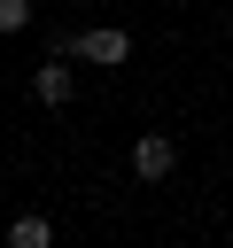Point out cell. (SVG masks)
Returning a JSON list of instances; mask_svg holds the SVG:
<instances>
[{"label": "cell", "mask_w": 233, "mask_h": 248, "mask_svg": "<svg viewBox=\"0 0 233 248\" xmlns=\"http://www.w3.org/2000/svg\"><path fill=\"white\" fill-rule=\"evenodd\" d=\"M171 170H179V140H171V132H140V140H132V178H140V186H163Z\"/></svg>", "instance_id": "3"}, {"label": "cell", "mask_w": 233, "mask_h": 248, "mask_svg": "<svg viewBox=\"0 0 233 248\" xmlns=\"http://www.w3.org/2000/svg\"><path fill=\"white\" fill-rule=\"evenodd\" d=\"M8 248H54V217L16 209V217H8Z\"/></svg>", "instance_id": "4"}, {"label": "cell", "mask_w": 233, "mask_h": 248, "mask_svg": "<svg viewBox=\"0 0 233 248\" xmlns=\"http://www.w3.org/2000/svg\"><path fill=\"white\" fill-rule=\"evenodd\" d=\"M54 46H62V54H78V62H93V70H116V62H132V31H116V23H93V31H62Z\"/></svg>", "instance_id": "1"}, {"label": "cell", "mask_w": 233, "mask_h": 248, "mask_svg": "<svg viewBox=\"0 0 233 248\" xmlns=\"http://www.w3.org/2000/svg\"><path fill=\"white\" fill-rule=\"evenodd\" d=\"M31 101H39V108H70V101H78V54L54 46V54L31 70Z\"/></svg>", "instance_id": "2"}, {"label": "cell", "mask_w": 233, "mask_h": 248, "mask_svg": "<svg viewBox=\"0 0 233 248\" xmlns=\"http://www.w3.org/2000/svg\"><path fill=\"white\" fill-rule=\"evenodd\" d=\"M8 31H31V0H0V39Z\"/></svg>", "instance_id": "5"}]
</instances>
